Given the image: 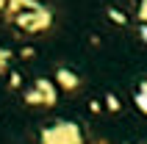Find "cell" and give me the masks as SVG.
<instances>
[{
    "label": "cell",
    "mask_w": 147,
    "mask_h": 144,
    "mask_svg": "<svg viewBox=\"0 0 147 144\" xmlns=\"http://www.w3.org/2000/svg\"><path fill=\"white\" fill-rule=\"evenodd\" d=\"M11 22H17L25 33H42V31H47L50 25H53V11L47 6H42L39 0H31L28 8L20 11Z\"/></svg>",
    "instance_id": "obj_1"
},
{
    "label": "cell",
    "mask_w": 147,
    "mask_h": 144,
    "mask_svg": "<svg viewBox=\"0 0 147 144\" xmlns=\"http://www.w3.org/2000/svg\"><path fill=\"white\" fill-rule=\"evenodd\" d=\"M42 144H83V133L75 122L58 119L42 130Z\"/></svg>",
    "instance_id": "obj_2"
},
{
    "label": "cell",
    "mask_w": 147,
    "mask_h": 144,
    "mask_svg": "<svg viewBox=\"0 0 147 144\" xmlns=\"http://www.w3.org/2000/svg\"><path fill=\"white\" fill-rule=\"evenodd\" d=\"M33 89H36V94L42 97V105H56V100H58V89H56V83L53 80H47V78H36L33 80Z\"/></svg>",
    "instance_id": "obj_3"
},
{
    "label": "cell",
    "mask_w": 147,
    "mask_h": 144,
    "mask_svg": "<svg viewBox=\"0 0 147 144\" xmlns=\"http://www.w3.org/2000/svg\"><path fill=\"white\" fill-rule=\"evenodd\" d=\"M56 83L64 89V92H75V89L81 86V78H78L72 69H67V67H58V69H56Z\"/></svg>",
    "instance_id": "obj_4"
},
{
    "label": "cell",
    "mask_w": 147,
    "mask_h": 144,
    "mask_svg": "<svg viewBox=\"0 0 147 144\" xmlns=\"http://www.w3.org/2000/svg\"><path fill=\"white\" fill-rule=\"evenodd\" d=\"M28 3H31V0H6V8H3L6 20H14L20 11H25V8H28Z\"/></svg>",
    "instance_id": "obj_5"
},
{
    "label": "cell",
    "mask_w": 147,
    "mask_h": 144,
    "mask_svg": "<svg viewBox=\"0 0 147 144\" xmlns=\"http://www.w3.org/2000/svg\"><path fill=\"white\" fill-rule=\"evenodd\" d=\"M133 100H136V105H139V111L147 114V83H144V80L139 83V89H136V97H133Z\"/></svg>",
    "instance_id": "obj_6"
},
{
    "label": "cell",
    "mask_w": 147,
    "mask_h": 144,
    "mask_svg": "<svg viewBox=\"0 0 147 144\" xmlns=\"http://www.w3.org/2000/svg\"><path fill=\"white\" fill-rule=\"evenodd\" d=\"M22 97H25V103H28V105H42V97L36 94V89H33V86H31V89H25V94H22Z\"/></svg>",
    "instance_id": "obj_7"
},
{
    "label": "cell",
    "mask_w": 147,
    "mask_h": 144,
    "mask_svg": "<svg viewBox=\"0 0 147 144\" xmlns=\"http://www.w3.org/2000/svg\"><path fill=\"white\" fill-rule=\"evenodd\" d=\"M108 20L117 22V25H125V22H128V17H125L122 11H117V8H108Z\"/></svg>",
    "instance_id": "obj_8"
},
{
    "label": "cell",
    "mask_w": 147,
    "mask_h": 144,
    "mask_svg": "<svg viewBox=\"0 0 147 144\" xmlns=\"http://www.w3.org/2000/svg\"><path fill=\"white\" fill-rule=\"evenodd\" d=\"M8 61H11V50H6V47H0V75L8 69Z\"/></svg>",
    "instance_id": "obj_9"
},
{
    "label": "cell",
    "mask_w": 147,
    "mask_h": 144,
    "mask_svg": "<svg viewBox=\"0 0 147 144\" xmlns=\"http://www.w3.org/2000/svg\"><path fill=\"white\" fill-rule=\"evenodd\" d=\"M20 83H22V75H20V72H8V86L20 89Z\"/></svg>",
    "instance_id": "obj_10"
},
{
    "label": "cell",
    "mask_w": 147,
    "mask_h": 144,
    "mask_svg": "<svg viewBox=\"0 0 147 144\" xmlns=\"http://www.w3.org/2000/svg\"><path fill=\"white\" fill-rule=\"evenodd\" d=\"M106 105H108V111H119V100H117V97L114 94H106Z\"/></svg>",
    "instance_id": "obj_11"
},
{
    "label": "cell",
    "mask_w": 147,
    "mask_h": 144,
    "mask_svg": "<svg viewBox=\"0 0 147 144\" xmlns=\"http://www.w3.org/2000/svg\"><path fill=\"white\" fill-rule=\"evenodd\" d=\"M139 20H142V25H144V20H147V0L139 3Z\"/></svg>",
    "instance_id": "obj_12"
},
{
    "label": "cell",
    "mask_w": 147,
    "mask_h": 144,
    "mask_svg": "<svg viewBox=\"0 0 147 144\" xmlns=\"http://www.w3.org/2000/svg\"><path fill=\"white\" fill-rule=\"evenodd\" d=\"M139 36H142V42H147V25H139Z\"/></svg>",
    "instance_id": "obj_13"
},
{
    "label": "cell",
    "mask_w": 147,
    "mask_h": 144,
    "mask_svg": "<svg viewBox=\"0 0 147 144\" xmlns=\"http://www.w3.org/2000/svg\"><path fill=\"white\" fill-rule=\"evenodd\" d=\"M3 8H6V0H0V14H3Z\"/></svg>",
    "instance_id": "obj_14"
}]
</instances>
